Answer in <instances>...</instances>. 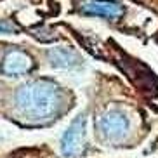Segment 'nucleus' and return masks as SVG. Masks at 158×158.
Wrapping results in <instances>:
<instances>
[{
  "label": "nucleus",
  "instance_id": "nucleus-2",
  "mask_svg": "<svg viewBox=\"0 0 158 158\" xmlns=\"http://www.w3.org/2000/svg\"><path fill=\"white\" fill-rule=\"evenodd\" d=\"M98 132L108 143H118L129 134V120L120 111H108L99 116Z\"/></svg>",
  "mask_w": 158,
  "mask_h": 158
},
{
  "label": "nucleus",
  "instance_id": "nucleus-7",
  "mask_svg": "<svg viewBox=\"0 0 158 158\" xmlns=\"http://www.w3.org/2000/svg\"><path fill=\"white\" fill-rule=\"evenodd\" d=\"M16 33V26L9 21H0V35H12Z\"/></svg>",
  "mask_w": 158,
  "mask_h": 158
},
{
  "label": "nucleus",
  "instance_id": "nucleus-6",
  "mask_svg": "<svg viewBox=\"0 0 158 158\" xmlns=\"http://www.w3.org/2000/svg\"><path fill=\"white\" fill-rule=\"evenodd\" d=\"M47 59L51 66L61 70H71L82 64V57L78 56V52L70 47H52L47 51Z\"/></svg>",
  "mask_w": 158,
  "mask_h": 158
},
{
  "label": "nucleus",
  "instance_id": "nucleus-5",
  "mask_svg": "<svg viewBox=\"0 0 158 158\" xmlns=\"http://www.w3.org/2000/svg\"><path fill=\"white\" fill-rule=\"evenodd\" d=\"M33 61L31 57L23 51H10L5 54L4 63H2V71L9 77H18L24 75L31 70Z\"/></svg>",
  "mask_w": 158,
  "mask_h": 158
},
{
  "label": "nucleus",
  "instance_id": "nucleus-1",
  "mask_svg": "<svg viewBox=\"0 0 158 158\" xmlns=\"http://www.w3.org/2000/svg\"><path fill=\"white\" fill-rule=\"evenodd\" d=\"M63 92L51 80H33L18 87L14 108L21 118L38 123L54 116L61 110Z\"/></svg>",
  "mask_w": 158,
  "mask_h": 158
},
{
  "label": "nucleus",
  "instance_id": "nucleus-4",
  "mask_svg": "<svg viewBox=\"0 0 158 158\" xmlns=\"http://www.w3.org/2000/svg\"><path fill=\"white\" fill-rule=\"evenodd\" d=\"M78 9L84 14L99 16L106 19H116L123 14V5L116 0H80Z\"/></svg>",
  "mask_w": 158,
  "mask_h": 158
},
{
  "label": "nucleus",
  "instance_id": "nucleus-3",
  "mask_svg": "<svg viewBox=\"0 0 158 158\" xmlns=\"http://www.w3.org/2000/svg\"><path fill=\"white\" fill-rule=\"evenodd\" d=\"M85 137V116H78L64 130L61 139V153L64 156H75L80 153Z\"/></svg>",
  "mask_w": 158,
  "mask_h": 158
}]
</instances>
